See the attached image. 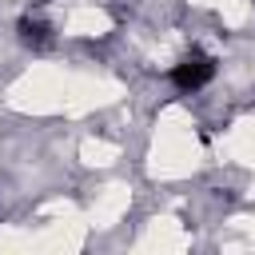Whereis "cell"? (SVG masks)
<instances>
[{
  "instance_id": "obj_1",
  "label": "cell",
  "mask_w": 255,
  "mask_h": 255,
  "mask_svg": "<svg viewBox=\"0 0 255 255\" xmlns=\"http://www.w3.org/2000/svg\"><path fill=\"white\" fill-rule=\"evenodd\" d=\"M211 76H215V60H211L207 52H187V56L171 68V84H175L179 92H199Z\"/></svg>"
},
{
  "instance_id": "obj_2",
  "label": "cell",
  "mask_w": 255,
  "mask_h": 255,
  "mask_svg": "<svg viewBox=\"0 0 255 255\" xmlns=\"http://www.w3.org/2000/svg\"><path fill=\"white\" fill-rule=\"evenodd\" d=\"M20 40L32 44V48H48V44H52V24H48V16H44V12H24V20H20Z\"/></svg>"
}]
</instances>
